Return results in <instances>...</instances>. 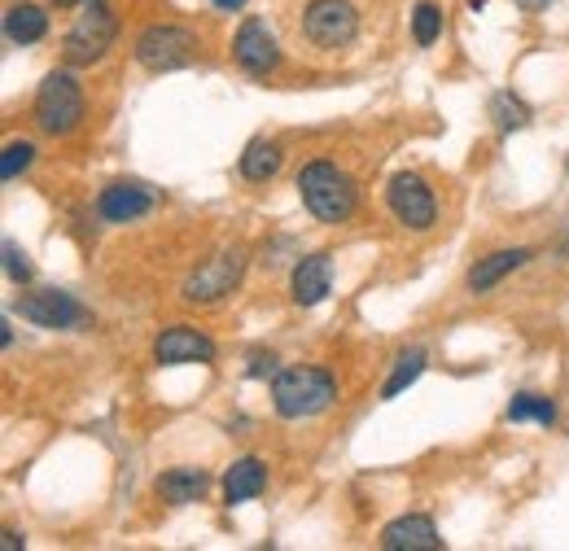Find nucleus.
<instances>
[{"instance_id":"obj_32","label":"nucleus","mask_w":569,"mask_h":551,"mask_svg":"<svg viewBox=\"0 0 569 551\" xmlns=\"http://www.w3.org/2000/svg\"><path fill=\"white\" fill-rule=\"evenodd\" d=\"M469 4H473V13H478V9H482V4H487V0H469Z\"/></svg>"},{"instance_id":"obj_15","label":"nucleus","mask_w":569,"mask_h":551,"mask_svg":"<svg viewBox=\"0 0 569 551\" xmlns=\"http://www.w3.org/2000/svg\"><path fill=\"white\" fill-rule=\"evenodd\" d=\"M263 485H268V464L254 460V455H241V460H232L228 473H223V503H228V508L250 503V499L263 494Z\"/></svg>"},{"instance_id":"obj_8","label":"nucleus","mask_w":569,"mask_h":551,"mask_svg":"<svg viewBox=\"0 0 569 551\" xmlns=\"http://www.w3.org/2000/svg\"><path fill=\"white\" fill-rule=\"evenodd\" d=\"M386 207L395 214V223L412 228V232H429L433 219H438V202H433V189L417 171H399L386 189Z\"/></svg>"},{"instance_id":"obj_6","label":"nucleus","mask_w":569,"mask_h":551,"mask_svg":"<svg viewBox=\"0 0 569 551\" xmlns=\"http://www.w3.org/2000/svg\"><path fill=\"white\" fill-rule=\"evenodd\" d=\"M114 36H119V18H114L101 0H92L88 13H79V22L67 31V40H62V58H67L71 67H92V62H101V58L110 53Z\"/></svg>"},{"instance_id":"obj_1","label":"nucleus","mask_w":569,"mask_h":551,"mask_svg":"<svg viewBox=\"0 0 569 551\" xmlns=\"http://www.w3.org/2000/svg\"><path fill=\"white\" fill-rule=\"evenodd\" d=\"M298 198L302 207L311 210L320 223H347L359 207V189L356 180L338 167V162H307L298 171Z\"/></svg>"},{"instance_id":"obj_10","label":"nucleus","mask_w":569,"mask_h":551,"mask_svg":"<svg viewBox=\"0 0 569 551\" xmlns=\"http://www.w3.org/2000/svg\"><path fill=\"white\" fill-rule=\"evenodd\" d=\"M232 62L246 70V74H272V70L281 67V44L268 31V22L246 18L237 27V36H232Z\"/></svg>"},{"instance_id":"obj_26","label":"nucleus","mask_w":569,"mask_h":551,"mask_svg":"<svg viewBox=\"0 0 569 551\" xmlns=\"http://www.w3.org/2000/svg\"><path fill=\"white\" fill-rule=\"evenodd\" d=\"M268 372H277V359H272V354H254V359H250V368H246V377H254V381H259V377H268Z\"/></svg>"},{"instance_id":"obj_3","label":"nucleus","mask_w":569,"mask_h":551,"mask_svg":"<svg viewBox=\"0 0 569 551\" xmlns=\"http://www.w3.org/2000/svg\"><path fill=\"white\" fill-rule=\"evenodd\" d=\"M36 123L49 137H71L83 123V88L71 70H53L44 74L40 92H36Z\"/></svg>"},{"instance_id":"obj_13","label":"nucleus","mask_w":569,"mask_h":551,"mask_svg":"<svg viewBox=\"0 0 569 551\" xmlns=\"http://www.w3.org/2000/svg\"><path fill=\"white\" fill-rule=\"evenodd\" d=\"M333 293V259L325 250L307 254L293 263V276H289V298L298 307H320L325 298Z\"/></svg>"},{"instance_id":"obj_16","label":"nucleus","mask_w":569,"mask_h":551,"mask_svg":"<svg viewBox=\"0 0 569 551\" xmlns=\"http://www.w3.org/2000/svg\"><path fill=\"white\" fill-rule=\"evenodd\" d=\"M535 254L526 250V246H512V250H496V254H487V259H478L473 268H469V293H491L503 276H512L517 268H526Z\"/></svg>"},{"instance_id":"obj_30","label":"nucleus","mask_w":569,"mask_h":551,"mask_svg":"<svg viewBox=\"0 0 569 551\" xmlns=\"http://www.w3.org/2000/svg\"><path fill=\"white\" fill-rule=\"evenodd\" d=\"M53 4H62V9H79V4H92V0H53Z\"/></svg>"},{"instance_id":"obj_21","label":"nucleus","mask_w":569,"mask_h":551,"mask_svg":"<svg viewBox=\"0 0 569 551\" xmlns=\"http://www.w3.org/2000/svg\"><path fill=\"white\" fill-rule=\"evenodd\" d=\"M503 415H508V424H526V420H535V424H543V429L557 424V408H552V399H543V394H517Z\"/></svg>"},{"instance_id":"obj_33","label":"nucleus","mask_w":569,"mask_h":551,"mask_svg":"<svg viewBox=\"0 0 569 551\" xmlns=\"http://www.w3.org/2000/svg\"><path fill=\"white\" fill-rule=\"evenodd\" d=\"M566 171H569V162H566Z\"/></svg>"},{"instance_id":"obj_4","label":"nucleus","mask_w":569,"mask_h":551,"mask_svg":"<svg viewBox=\"0 0 569 551\" xmlns=\"http://www.w3.org/2000/svg\"><path fill=\"white\" fill-rule=\"evenodd\" d=\"M246 276V250L241 246H223L214 250L211 259H202L193 272L184 276L180 284V298L193 302V307H211L219 298H228Z\"/></svg>"},{"instance_id":"obj_5","label":"nucleus","mask_w":569,"mask_h":551,"mask_svg":"<svg viewBox=\"0 0 569 551\" xmlns=\"http://www.w3.org/2000/svg\"><path fill=\"white\" fill-rule=\"evenodd\" d=\"M198 58V36L189 27H176V22H153L137 36V62L153 74L162 70H180Z\"/></svg>"},{"instance_id":"obj_12","label":"nucleus","mask_w":569,"mask_h":551,"mask_svg":"<svg viewBox=\"0 0 569 551\" xmlns=\"http://www.w3.org/2000/svg\"><path fill=\"white\" fill-rule=\"evenodd\" d=\"M153 189L141 184V180H119V184H110V189H101V198H97V214L106 219V223H137L144 219L149 210H153Z\"/></svg>"},{"instance_id":"obj_9","label":"nucleus","mask_w":569,"mask_h":551,"mask_svg":"<svg viewBox=\"0 0 569 551\" xmlns=\"http://www.w3.org/2000/svg\"><path fill=\"white\" fill-rule=\"evenodd\" d=\"M18 315L36 329H88L92 315L62 289H31L18 298Z\"/></svg>"},{"instance_id":"obj_31","label":"nucleus","mask_w":569,"mask_h":551,"mask_svg":"<svg viewBox=\"0 0 569 551\" xmlns=\"http://www.w3.org/2000/svg\"><path fill=\"white\" fill-rule=\"evenodd\" d=\"M561 254L569 259V232H566V241H561Z\"/></svg>"},{"instance_id":"obj_17","label":"nucleus","mask_w":569,"mask_h":551,"mask_svg":"<svg viewBox=\"0 0 569 551\" xmlns=\"http://www.w3.org/2000/svg\"><path fill=\"white\" fill-rule=\"evenodd\" d=\"M44 36H49V13L40 4H27L22 0V4H9L4 9V40L9 44H22L27 49V44H40Z\"/></svg>"},{"instance_id":"obj_20","label":"nucleus","mask_w":569,"mask_h":551,"mask_svg":"<svg viewBox=\"0 0 569 551\" xmlns=\"http://www.w3.org/2000/svg\"><path fill=\"white\" fill-rule=\"evenodd\" d=\"M426 350L421 345H412V350H403L399 359H395V368H390V377H386V385H381V399H399L421 372H426Z\"/></svg>"},{"instance_id":"obj_11","label":"nucleus","mask_w":569,"mask_h":551,"mask_svg":"<svg viewBox=\"0 0 569 551\" xmlns=\"http://www.w3.org/2000/svg\"><path fill=\"white\" fill-rule=\"evenodd\" d=\"M214 359V342L207 333L189 329V324H171L153 338V363L162 368H180V363H211Z\"/></svg>"},{"instance_id":"obj_22","label":"nucleus","mask_w":569,"mask_h":551,"mask_svg":"<svg viewBox=\"0 0 569 551\" xmlns=\"http://www.w3.org/2000/svg\"><path fill=\"white\" fill-rule=\"evenodd\" d=\"M491 119H496L499 137L521 132V128L530 123V106H526L521 97H512V92H496V97H491Z\"/></svg>"},{"instance_id":"obj_23","label":"nucleus","mask_w":569,"mask_h":551,"mask_svg":"<svg viewBox=\"0 0 569 551\" xmlns=\"http://www.w3.org/2000/svg\"><path fill=\"white\" fill-rule=\"evenodd\" d=\"M412 36H417L421 49H429V44L442 36V9H438V4L421 0V4L412 9Z\"/></svg>"},{"instance_id":"obj_29","label":"nucleus","mask_w":569,"mask_h":551,"mask_svg":"<svg viewBox=\"0 0 569 551\" xmlns=\"http://www.w3.org/2000/svg\"><path fill=\"white\" fill-rule=\"evenodd\" d=\"M214 4H219V9H223V13H232V9H241V4H246V0H214Z\"/></svg>"},{"instance_id":"obj_27","label":"nucleus","mask_w":569,"mask_h":551,"mask_svg":"<svg viewBox=\"0 0 569 551\" xmlns=\"http://www.w3.org/2000/svg\"><path fill=\"white\" fill-rule=\"evenodd\" d=\"M552 0H517V9H526V13H543Z\"/></svg>"},{"instance_id":"obj_2","label":"nucleus","mask_w":569,"mask_h":551,"mask_svg":"<svg viewBox=\"0 0 569 551\" xmlns=\"http://www.w3.org/2000/svg\"><path fill=\"white\" fill-rule=\"evenodd\" d=\"M338 403V377L329 368H284L272 381V408L284 420H311Z\"/></svg>"},{"instance_id":"obj_18","label":"nucleus","mask_w":569,"mask_h":551,"mask_svg":"<svg viewBox=\"0 0 569 551\" xmlns=\"http://www.w3.org/2000/svg\"><path fill=\"white\" fill-rule=\"evenodd\" d=\"M207 490H211V478H207L202 469H171V473L158 478V494H162L167 503H176V508L198 503Z\"/></svg>"},{"instance_id":"obj_14","label":"nucleus","mask_w":569,"mask_h":551,"mask_svg":"<svg viewBox=\"0 0 569 551\" xmlns=\"http://www.w3.org/2000/svg\"><path fill=\"white\" fill-rule=\"evenodd\" d=\"M381 548L386 551H438L442 539H438V530H433L429 517L408 512V517H399V521H390V525L381 530Z\"/></svg>"},{"instance_id":"obj_24","label":"nucleus","mask_w":569,"mask_h":551,"mask_svg":"<svg viewBox=\"0 0 569 551\" xmlns=\"http://www.w3.org/2000/svg\"><path fill=\"white\" fill-rule=\"evenodd\" d=\"M31 162H36V144L31 140H9L4 153H0V180H18Z\"/></svg>"},{"instance_id":"obj_28","label":"nucleus","mask_w":569,"mask_h":551,"mask_svg":"<svg viewBox=\"0 0 569 551\" xmlns=\"http://www.w3.org/2000/svg\"><path fill=\"white\" fill-rule=\"evenodd\" d=\"M22 548V534L18 530H4V551H18Z\"/></svg>"},{"instance_id":"obj_7","label":"nucleus","mask_w":569,"mask_h":551,"mask_svg":"<svg viewBox=\"0 0 569 551\" xmlns=\"http://www.w3.org/2000/svg\"><path fill=\"white\" fill-rule=\"evenodd\" d=\"M302 36L316 49H347L359 36V9L351 0H311L302 9Z\"/></svg>"},{"instance_id":"obj_25","label":"nucleus","mask_w":569,"mask_h":551,"mask_svg":"<svg viewBox=\"0 0 569 551\" xmlns=\"http://www.w3.org/2000/svg\"><path fill=\"white\" fill-rule=\"evenodd\" d=\"M4 276H9L13 284H27V280H31V263H27V254H22L13 241H4Z\"/></svg>"},{"instance_id":"obj_19","label":"nucleus","mask_w":569,"mask_h":551,"mask_svg":"<svg viewBox=\"0 0 569 551\" xmlns=\"http://www.w3.org/2000/svg\"><path fill=\"white\" fill-rule=\"evenodd\" d=\"M284 153L281 144H272V140H254L246 153H241V176L250 180V184H268L277 171H281Z\"/></svg>"}]
</instances>
